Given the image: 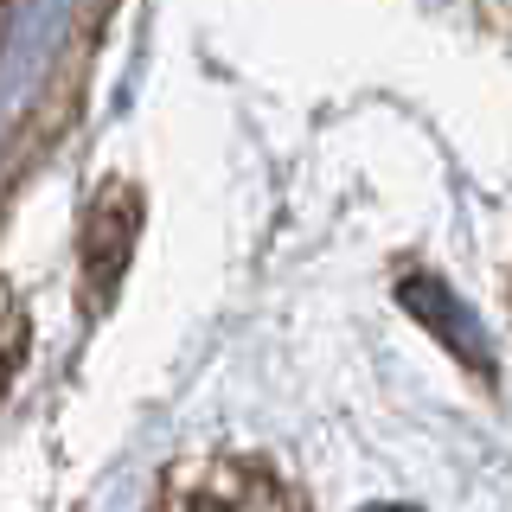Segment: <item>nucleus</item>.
Returning a JSON list of instances; mask_svg holds the SVG:
<instances>
[{
  "label": "nucleus",
  "mask_w": 512,
  "mask_h": 512,
  "mask_svg": "<svg viewBox=\"0 0 512 512\" xmlns=\"http://www.w3.org/2000/svg\"><path fill=\"white\" fill-rule=\"evenodd\" d=\"M404 308H410L416 320H423V327H436L442 340L461 352V359H474L480 372H487V346H480V333L468 327V320H461V308L448 301V288H442V282H429V276L404 282Z\"/></svg>",
  "instance_id": "f257e3e1"
}]
</instances>
